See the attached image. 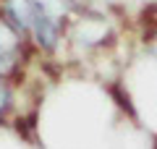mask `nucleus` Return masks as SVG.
I'll use <instances>...</instances> for the list:
<instances>
[{
	"mask_svg": "<svg viewBox=\"0 0 157 149\" xmlns=\"http://www.w3.org/2000/svg\"><path fill=\"white\" fill-rule=\"evenodd\" d=\"M39 8L42 6L34 3V0H6V16L13 24L16 32H24V29L34 26V18H37Z\"/></svg>",
	"mask_w": 157,
	"mask_h": 149,
	"instance_id": "nucleus-1",
	"label": "nucleus"
},
{
	"mask_svg": "<svg viewBox=\"0 0 157 149\" xmlns=\"http://www.w3.org/2000/svg\"><path fill=\"white\" fill-rule=\"evenodd\" d=\"M8 105H11V92H8V86L3 81H0V115L8 110Z\"/></svg>",
	"mask_w": 157,
	"mask_h": 149,
	"instance_id": "nucleus-4",
	"label": "nucleus"
},
{
	"mask_svg": "<svg viewBox=\"0 0 157 149\" xmlns=\"http://www.w3.org/2000/svg\"><path fill=\"white\" fill-rule=\"evenodd\" d=\"M32 29H34L37 42L42 44L45 50L55 47V42H58V24H55V18H52L45 8H39V13H37V18H34V26Z\"/></svg>",
	"mask_w": 157,
	"mask_h": 149,
	"instance_id": "nucleus-2",
	"label": "nucleus"
},
{
	"mask_svg": "<svg viewBox=\"0 0 157 149\" xmlns=\"http://www.w3.org/2000/svg\"><path fill=\"white\" fill-rule=\"evenodd\" d=\"M16 29H8L6 24H0V73L11 71V66L16 63L18 42H16Z\"/></svg>",
	"mask_w": 157,
	"mask_h": 149,
	"instance_id": "nucleus-3",
	"label": "nucleus"
}]
</instances>
